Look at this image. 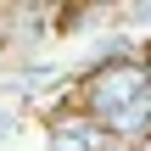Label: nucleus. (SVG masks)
<instances>
[{"mask_svg": "<svg viewBox=\"0 0 151 151\" xmlns=\"http://www.w3.org/2000/svg\"><path fill=\"white\" fill-rule=\"evenodd\" d=\"M146 140H151V123H146Z\"/></svg>", "mask_w": 151, "mask_h": 151, "instance_id": "f03ea898", "label": "nucleus"}, {"mask_svg": "<svg viewBox=\"0 0 151 151\" xmlns=\"http://www.w3.org/2000/svg\"><path fill=\"white\" fill-rule=\"evenodd\" d=\"M129 151H151V140H140V146H129Z\"/></svg>", "mask_w": 151, "mask_h": 151, "instance_id": "f257e3e1", "label": "nucleus"}]
</instances>
